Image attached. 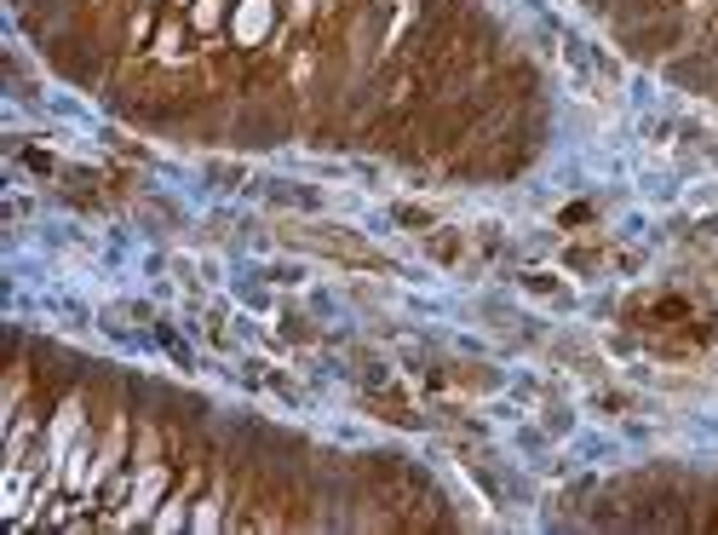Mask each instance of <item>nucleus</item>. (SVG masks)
<instances>
[{
  "instance_id": "nucleus-1",
  "label": "nucleus",
  "mask_w": 718,
  "mask_h": 535,
  "mask_svg": "<svg viewBox=\"0 0 718 535\" xmlns=\"http://www.w3.org/2000/svg\"><path fill=\"white\" fill-rule=\"evenodd\" d=\"M696 29H701L696 12L672 7V12H656V18H644V23H627V29H621V47H627L632 58H644V63H656V58H672L678 47H690Z\"/></svg>"
},
{
  "instance_id": "nucleus-3",
  "label": "nucleus",
  "mask_w": 718,
  "mask_h": 535,
  "mask_svg": "<svg viewBox=\"0 0 718 535\" xmlns=\"http://www.w3.org/2000/svg\"><path fill=\"white\" fill-rule=\"evenodd\" d=\"M230 12H236V0H190V7H185V18H190V29H196L201 41L225 36V29H230Z\"/></svg>"
},
{
  "instance_id": "nucleus-4",
  "label": "nucleus",
  "mask_w": 718,
  "mask_h": 535,
  "mask_svg": "<svg viewBox=\"0 0 718 535\" xmlns=\"http://www.w3.org/2000/svg\"><path fill=\"white\" fill-rule=\"evenodd\" d=\"M431 254H437V259H460V242H455V237H431Z\"/></svg>"
},
{
  "instance_id": "nucleus-2",
  "label": "nucleus",
  "mask_w": 718,
  "mask_h": 535,
  "mask_svg": "<svg viewBox=\"0 0 718 535\" xmlns=\"http://www.w3.org/2000/svg\"><path fill=\"white\" fill-rule=\"evenodd\" d=\"M277 29H282V0H236L225 36L242 47V52H259L270 36H277Z\"/></svg>"
}]
</instances>
